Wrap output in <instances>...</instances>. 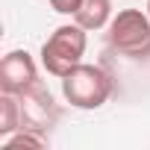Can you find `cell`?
Instances as JSON below:
<instances>
[{"instance_id": "6da1fadb", "label": "cell", "mask_w": 150, "mask_h": 150, "mask_svg": "<svg viewBox=\"0 0 150 150\" xmlns=\"http://www.w3.org/2000/svg\"><path fill=\"white\" fill-rule=\"evenodd\" d=\"M115 91V80L112 74L100 65H88V62H80L74 71H68L62 77V94L65 100L74 106V109H83V112H91V109H100Z\"/></svg>"}, {"instance_id": "7a4b0ae2", "label": "cell", "mask_w": 150, "mask_h": 150, "mask_svg": "<svg viewBox=\"0 0 150 150\" xmlns=\"http://www.w3.org/2000/svg\"><path fill=\"white\" fill-rule=\"evenodd\" d=\"M88 30H83L77 21L74 24H62L50 33V38L41 44V65L47 74L53 77H65L68 71H74L83 56H86V47H88Z\"/></svg>"}, {"instance_id": "3957f363", "label": "cell", "mask_w": 150, "mask_h": 150, "mask_svg": "<svg viewBox=\"0 0 150 150\" xmlns=\"http://www.w3.org/2000/svg\"><path fill=\"white\" fill-rule=\"evenodd\" d=\"M106 41L127 59H150V15L141 9H121L106 27Z\"/></svg>"}, {"instance_id": "277c9868", "label": "cell", "mask_w": 150, "mask_h": 150, "mask_svg": "<svg viewBox=\"0 0 150 150\" xmlns=\"http://www.w3.org/2000/svg\"><path fill=\"white\" fill-rule=\"evenodd\" d=\"M21 100V115H24V127L30 129H50L59 121V106L50 94V88L38 80L35 86H30L24 94H18Z\"/></svg>"}, {"instance_id": "5b68a950", "label": "cell", "mask_w": 150, "mask_h": 150, "mask_svg": "<svg viewBox=\"0 0 150 150\" xmlns=\"http://www.w3.org/2000/svg\"><path fill=\"white\" fill-rule=\"evenodd\" d=\"M38 83V68L35 59L27 50H9L0 62V91L24 94L30 86Z\"/></svg>"}, {"instance_id": "8992f818", "label": "cell", "mask_w": 150, "mask_h": 150, "mask_svg": "<svg viewBox=\"0 0 150 150\" xmlns=\"http://www.w3.org/2000/svg\"><path fill=\"white\" fill-rule=\"evenodd\" d=\"M74 21L83 30H88V33L109 27V21H112V0H83V6L77 9Z\"/></svg>"}, {"instance_id": "52a82bcc", "label": "cell", "mask_w": 150, "mask_h": 150, "mask_svg": "<svg viewBox=\"0 0 150 150\" xmlns=\"http://www.w3.org/2000/svg\"><path fill=\"white\" fill-rule=\"evenodd\" d=\"M21 127H24V115H21V100H18V94L0 91V138L18 132Z\"/></svg>"}, {"instance_id": "ba28073f", "label": "cell", "mask_w": 150, "mask_h": 150, "mask_svg": "<svg viewBox=\"0 0 150 150\" xmlns=\"http://www.w3.org/2000/svg\"><path fill=\"white\" fill-rule=\"evenodd\" d=\"M47 144H50L47 132L44 129H30V127H21L18 132L3 138V150H41Z\"/></svg>"}, {"instance_id": "9c48e42d", "label": "cell", "mask_w": 150, "mask_h": 150, "mask_svg": "<svg viewBox=\"0 0 150 150\" xmlns=\"http://www.w3.org/2000/svg\"><path fill=\"white\" fill-rule=\"evenodd\" d=\"M50 6H53V12H59V15H77V9L83 6V0H50Z\"/></svg>"}, {"instance_id": "30bf717a", "label": "cell", "mask_w": 150, "mask_h": 150, "mask_svg": "<svg viewBox=\"0 0 150 150\" xmlns=\"http://www.w3.org/2000/svg\"><path fill=\"white\" fill-rule=\"evenodd\" d=\"M147 15H150V0H147Z\"/></svg>"}]
</instances>
